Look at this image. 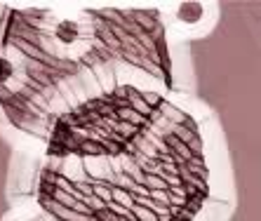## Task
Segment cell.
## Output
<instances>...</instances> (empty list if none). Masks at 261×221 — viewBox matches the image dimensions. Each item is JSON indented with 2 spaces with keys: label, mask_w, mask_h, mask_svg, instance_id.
Here are the masks:
<instances>
[{
  "label": "cell",
  "mask_w": 261,
  "mask_h": 221,
  "mask_svg": "<svg viewBox=\"0 0 261 221\" xmlns=\"http://www.w3.org/2000/svg\"><path fill=\"white\" fill-rule=\"evenodd\" d=\"M205 193L198 123L160 94L116 90L49 134L40 203L52 221H191Z\"/></svg>",
  "instance_id": "1"
}]
</instances>
